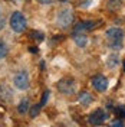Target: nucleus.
I'll return each mask as SVG.
<instances>
[{
	"label": "nucleus",
	"mask_w": 125,
	"mask_h": 127,
	"mask_svg": "<svg viewBox=\"0 0 125 127\" xmlns=\"http://www.w3.org/2000/svg\"><path fill=\"white\" fill-rule=\"evenodd\" d=\"M106 38L109 39V48L114 51H118L122 48V39H124V31L119 28H109L106 31Z\"/></svg>",
	"instance_id": "obj_1"
},
{
	"label": "nucleus",
	"mask_w": 125,
	"mask_h": 127,
	"mask_svg": "<svg viewBox=\"0 0 125 127\" xmlns=\"http://www.w3.org/2000/svg\"><path fill=\"white\" fill-rule=\"evenodd\" d=\"M27 26V20L22 12H13L12 16H10V28L12 31L16 32V33H20L23 32Z\"/></svg>",
	"instance_id": "obj_2"
},
{
	"label": "nucleus",
	"mask_w": 125,
	"mask_h": 127,
	"mask_svg": "<svg viewBox=\"0 0 125 127\" xmlns=\"http://www.w3.org/2000/svg\"><path fill=\"white\" fill-rule=\"evenodd\" d=\"M58 90L65 95H72L76 90V82L73 78H62L58 84H56Z\"/></svg>",
	"instance_id": "obj_3"
},
{
	"label": "nucleus",
	"mask_w": 125,
	"mask_h": 127,
	"mask_svg": "<svg viewBox=\"0 0 125 127\" xmlns=\"http://www.w3.org/2000/svg\"><path fill=\"white\" fill-rule=\"evenodd\" d=\"M106 119H108V113L104 110V108H96V110H94L89 114L88 121L91 124H95V126H102L106 121Z\"/></svg>",
	"instance_id": "obj_4"
},
{
	"label": "nucleus",
	"mask_w": 125,
	"mask_h": 127,
	"mask_svg": "<svg viewBox=\"0 0 125 127\" xmlns=\"http://www.w3.org/2000/svg\"><path fill=\"white\" fill-rule=\"evenodd\" d=\"M13 84L17 90H27L30 85V81H29V75L26 71H19L13 78Z\"/></svg>",
	"instance_id": "obj_5"
},
{
	"label": "nucleus",
	"mask_w": 125,
	"mask_h": 127,
	"mask_svg": "<svg viewBox=\"0 0 125 127\" xmlns=\"http://www.w3.org/2000/svg\"><path fill=\"white\" fill-rule=\"evenodd\" d=\"M56 22L59 26L62 28H68L72 22H73V12L69 10V9H63L58 13V17H56Z\"/></svg>",
	"instance_id": "obj_6"
},
{
	"label": "nucleus",
	"mask_w": 125,
	"mask_h": 127,
	"mask_svg": "<svg viewBox=\"0 0 125 127\" xmlns=\"http://www.w3.org/2000/svg\"><path fill=\"white\" fill-rule=\"evenodd\" d=\"M108 84H109L108 78H106L105 75H102V74H98V75H95L94 78H92V87H94L98 93H104V91H106Z\"/></svg>",
	"instance_id": "obj_7"
},
{
	"label": "nucleus",
	"mask_w": 125,
	"mask_h": 127,
	"mask_svg": "<svg viewBox=\"0 0 125 127\" xmlns=\"http://www.w3.org/2000/svg\"><path fill=\"white\" fill-rule=\"evenodd\" d=\"M96 22H92V20H82V22H79L76 26H75V29H73V33H83L86 31H92L95 26H96Z\"/></svg>",
	"instance_id": "obj_8"
},
{
	"label": "nucleus",
	"mask_w": 125,
	"mask_h": 127,
	"mask_svg": "<svg viewBox=\"0 0 125 127\" xmlns=\"http://www.w3.org/2000/svg\"><path fill=\"white\" fill-rule=\"evenodd\" d=\"M92 101H94V97L89 94V93L83 91V93L79 94V103L82 104V105H89Z\"/></svg>",
	"instance_id": "obj_9"
},
{
	"label": "nucleus",
	"mask_w": 125,
	"mask_h": 127,
	"mask_svg": "<svg viewBox=\"0 0 125 127\" xmlns=\"http://www.w3.org/2000/svg\"><path fill=\"white\" fill-rule=\"evenodd\" d=\"M73 39H75V43L81 48L86 46V43H88V38H86L83 33H75L73 35Z\"/></svg>",
	"instance_id": "obj_10"
},
{
	"label": "nucleus",
	"mask_w": 125,
	"mask_h": 127,
	"mask_svg": "<svg viewBox=\"0 0 125 127\" xmlns=\"http://www.w3.org/2000/svg\"><path fill=\"white\" fill-rule=\"evenodd\" d=\"M106 64H108V68H115V66H118V64H119V56H118V54H111L109 58H108V61H106Z\"/></svg>",
	"instance_id": "obj_11"
},
{
	"label": "nucleus",
	"mask_w": 125,
	"mask_h": 127,
	"mask_svg": "<svg viewBox=\"0 0 125 127\" xmlns=\"http://www.w3.org/2000/svg\"><path fill=\"white\" fill-rule=\"evenodd\" d=\"M17 110L20 114H24V113H27L29 110V103H27V100H22L20 104H19V107H17Z\"/></svg>",
	"instance_id": "obj_12"
},
{
	"label": "nucleus",
	"mask_w": 125,
	"mask_h": 127,
	"mask_svg": "<svg viewBox=\"0 0 125 127\" xmlns=\"http://www.w3.org/2000/svg\"><path fill=\"white\" fill-rule=\"evenodd\" d=\"M40 108H42V105H40V104H36V105H33V107L30 108V117H33V119H35V117L39 114Z\"/></svg>",
	"instance_id": "obj_13"
},
{
	"label": "nucleus",
	"mask_w": 125,
	"mask_h": 127,
	"mask_svg": "<svg viewBox=\"0 0 125 127\" xmlns=\"http://www.w3.org/2000/svg\"><path fill=\"white\" fill-rule=\"evenodd\" d=\"M6 55H7V46L0 40V59H3Z\"/></svg>",
	"instance_id": "obj_14"
},
{
	"label": "nucleus",
	"mask_w": 125,
	"mask_h": 127,
	"mask_svg": "<svg viewBox=\"0 0 125 127\" xmlns=\"http://www.w3.org/2000/svg\"><path fill=\"white\" fill-rule=\"evenodd\" d=\"M33 39H36V40H43V33L42 32H38V31H35V32H32V35H30Z\"/></svg>",
	"instance_id": "obj_15"
},
{
	"label": "nucleus",
	"mask_w": 125,
	"mask_h": 127,
	"mask_svg": "<svg viewBox=\"0 0 125 127\" xmlns=\"http://www.w3.org/2000/svg\"><path fill=\"white\" fill-rule=\"evenodd\" d=\"M47 100H49V91H45V93H43V97H42V101H40L39 104L43 107V105L47 103Z\"/></svg>",
	"instance_id": "obj_16"
},
{
	"label": "nucleus",
	"mask_w": 125,
	"mask_h": 127,
	"mask_svg": "<svg viewBox=\"0 0 125 127\" xmlns=\"http://www.w3.org/2000/svg\"><path fill=\"white\" fill-rule=\"evenodd\" d=\"M109 127H124V123H122L121 120H114V121L111 123Z\"/></svg>",
	"instance_id": "obj_17"
},
{
	"label": "nucleus",
	"mask_w": 125,
	"mask_h": 127,
	"mask_svg": "<svg viewBox=\"0 0 125 127\" xmlns=\"http://www.w3.org/2000/svg\"><path fill=\"white\" fill-rule=\"evenodd\" d=\"M114 111H115L117 114H119L121 117H124V119H125V110H124V108H121V107H118V108H115Z\"/></svg>",
	"instance_id": "obj_18"
},
{
	"label": "nucleus",
	"mask_w": 125,
	"mask_h": 127,
	"mask_svg": "<svg viewBox=\"0 0 125 127\" xmlns=\"http://www.w3.org/2000/svg\"><path fill=\"white\" fill-rule=\"evenodd\" d=\"M36 1H39L40 4H49V3H52V0H36Z\"/></svg>",
	"instance_id": "obj_19"
},
{
	"label": "nucleus",
	"mask_w": 125,
	"mask_h": 127,
	"mask_svg": "<svg viewBox=\"0 0 125 127\" xmlns=\"http://www.w3.org/2000/svg\"><path fill=\"white\" fill-rule=\"evenodd\" d=\"M29 51H30L32 54H36V52H38V48H33V46H30V48H29Z\"/></svg>",
	"instance_id": "obj_20"
},
{
	"label": "nucleus",
	"mask_w": 125,
	"mask_h": 127,
	"mask_svg": "<svg viewBox=\"0 0 125 127\" xmlns=\"http://www.w3.org/2000/svg\"><path fill=\"white\" fill-rule=\"evenodd\" d=\"M3 26H4V20H3V19L0 17V31L3 29Z\"/></svg>",
	"instance_id": "obj_21"
},
{
	"label": "nucleus",
	"mask_w": 125,
	"mask_h": 127,
	"mask_svg": "<svg viewBox=\"0 0 125 127\" xmlns=\"http://www.w3.org/2000/svg\"><path fill=\"white\" fill-rule=\"evenodd\" d=\"M124 71H125V62H124Z\"/></svg>",
	"instance_id": "obj_22"
},
{
	"label": "nucleus",
	"mask_w": 125,
	"mask_h": 127,
	"mask_svg": "<svg viewBox=\"0 0 125 127\" xmlns=\"http://www.w3.org/2000/svg\"><path fill=\"white\" fill-rule=\"evenodd\" d=\"M61 1H68V0H61Z\"/></svg>",
	"instance_id": "obj_23"
}]
</instances>
